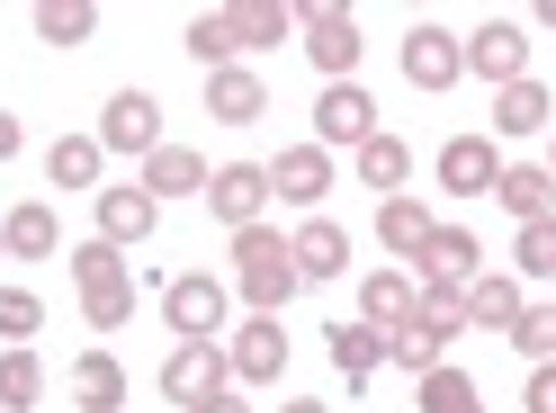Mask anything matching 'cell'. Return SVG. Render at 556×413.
<instances>
[{
	"mask_svg": "<svg viewBox=\"0 0 556 413\" xmlns=\"http://www.w3.org/2000/svg\"><path fill=\"white\" fill-rule=\"evenodd\" d=\"M296 27H305V54H315L324 82H351L359 73V18L351 10H296Z\"/></svg>",
	"mask_w": 556,
	"mask_h": 413,
	"instance_id": "obj_8",
	"label": "cell"
},
{
	"mask_svg": "<svg viewBox=\"0 0 556 413\" xmlns=\"http://www.w3.org/2000/svg\"><path fill=\"white\" fill-rule=\"evenodd\" d=\"M377 360H387V333H377V324H332V368L351 377V387H359Z\"/></svg>",
	"mask_w": 556,
	"mask_h": 413,
	"instance_id": "obj_31",
	"label": "cell"
},
{
	"mask_svg": "<svg viewBox=\"0 0 556 413\" xmlns=\"http://www.w3.org/2000/svg\"><path fill=\"white\" fill-rule=\"evenodd\" d=\"M359 180H368V189H387V198H404V180H413V145L377 126L368 145H359Z\"/></svg>",
	"mask_w": 556,
	"mask_h": 413,
	"instance_id": "obj_25",
	"label": "cell"
},
{
	"mask_svg": "<svg viewBox=\"0 0 556 413\" xmlns=\"http://www.w3.org/2000/svg\"><path fill=\"white\" fill-rule=\"evenodd\" d=\"M0 261H10V234H0Z\"/></svg>",
	"mask_w": 556,
	"mask_h": 413,
	"instance_id": "obj_44",
	"label": "cell"
},
{
	"mask_svg": "<svg viewBox=\"0 0 556 413\" xmlns=\"http://www.w3.org/2000/svg\"><path fill=\"white\" fill-rule=\"evenodd\" d=\"M539 27H547V37H556V0H539Z\"/></svg>",
	"mask_w": 556,
	"mask_h": 413,
	"instance_id": "obj_42",
	"label": "cell"
},
{
	"mask_svg": "<svg viewBox=\"0 0 556 413\" xmlns=\"http://www.w3.org/2000/svg\"><path fill=\"white\" fill-rule=\"evenodd\" d=\"M233 46H278V37H288V27H296V10H288V0H233Z\"/></svg>",
	"mask_w": 556,
	"mask_h": 413,
	"instance_id": "obj_29",
	"label": "cell"
},
{
	"mask_svg": "<svg viewBox=\"0 0 556 413\" xmlns=\"http://www.w3.org/2000/svg\"><path fill=\"white\" fill-rule=\"evenodd\" d=\"M63 270H73V288H81V297H99V288L135 279V261H126L117 243H99V234H90V243H73V252H63Z\"/></svg>",
	"mask_w": 556,
	"mask_h": 413,
	"instance_id": "obj_26",
	"label": "cell"
},
{
	"mask_svg": "<svg viewBox=\"0 0 556 413\" xmlns=\"http://www.w3.org/2000/svg\"><path fill=\"white\" fill-rule=\"evenodd\" d=\"M225 377H233L225 341H180V351L162 360V396L170 404H206V396H225Z\"/></svg>",
	"mask_w": 556,
	"mask_h": 413,
	"instance_id": "obj_7",
	"label": "cell"
},
{
	"mask_svg": "<svg viewBox=\"0 0 556 413\" xmlns=\"http://www.w3.org/2000/svg\"><path fill=\"white\" fill-rule=\"evenodd\" d=\"M413 404H422V413H484V396H476V377L467 368H431V377H413Z\"/></svg>",
	"mask_w": 556,
	"mask_h": 413,
	"instance_id": "obj_28",
	"label": "cell"
},
{
	"mask_svg": "<svg viewBox=\"0 0 556 413\" xmlns=\"http://www.w3.org/2000/svg\"><path fill=\"white\" fill-rule=\"evenodd\" d=\"M162 145H170V135H162L153 90H117L109 109H99V153H135V162H153Z\"/></svg>",
	"mask_w": 556,
	"mask_h": 413,
	"instance_id": "obj_3",
	"label": "cell"
},
{
	"mask_svg": "<svg viewBox=\"0 0 556 413\" xmlns=\"http://www.w3.org/2000/svg\"><path fill=\"white\" fill-rule=\"evenodd\" d=\"M18 145H27V135H18V117H10V109H0V162H10Z\"/></svg>",
	"mask_w": 556,
	"mask_h": 413,
	"instance_id": "obj_40",
	"label": "cell"
},
{
	"mask_svg": "<svg viewBox=\"0 0 556 413\" xmlns=\"http://www.w3.org/2000/svg\"><path fill=\"white\" fill-rule=\"evenodd\" d=\"M0 234H10V252H18V261H54V252H63V225H54V206H46V198L10 206V216H0Z\"/></svg>",
	"mask_w": 556,
	"mask_h": 413,
	"instance_id": "obj_23",
	"label": "cell"
},
{
	"mask_svg": "<svg viewBox=\"0 0 556 413\" xmlns=\"http://www.w3.org/2000/svg\"><path fill=\"white\" fill-rule=\"evenodd\" d=\"M278 413H332V404H315V396H296V404H278Z\"/></svg>",
	"mask_w": 556,
	"mask_h": 413,
	"instance_id": "obj_41",
	"label": "cell"
},
{
	"mask_svg": "<svg viewBox=\"0 0 556 413\" xmlns=\"http://www.w3.org/2000/svg\"><path fill=\"white\" fill-rule=\"evenodd\" d=\"M46 396V360L37 351H0V413H37Z\"/></svg>",
	"mask_w": 556,
	"mask_h": 413,
	"instance_id": "obj_30",
	"label": "cell"
},
{
	"mask_svg": "<svg viewBox=\"0 0 556 413\" xmlns=\"http://www.w3.org/2000/svg\"><path fill=\"white\" fill-rule=\"evenodd\" d=\"M90 27H99L90 0H46V10H37V37L46 46H90Z\"/></svg>",
	"mask_w": 556,
	"mask_h": 413,
	"instance_id": "obj_34",
	"label": "cell"
},
{
	"mask_svg": "<svg viewBox=\"0 0 556 413\" xmlns=\"http://www.w3.org/2000/svg\"><path fill=\"white\" fill-rule=\"evenodd\" d=\"M431 234H440V216H431L422 198H377V243H387V252L422 261V243H431Z\"/></svg>",
	"mask_w": 556,
	"mask_h": 413,
	"instance_id": "obj_21",
	"label": "cell"
},
{
	"mask_svg": "<svg viewBox=\"0 0 556 413\" xmlns=\"http://www.w3.org/2000/svg\"><path fill=\"white\" fill-rule=\"evenodd\" d=\"M404 82H413V90H458V82H467V37H448L440 18H422V27L404 37Z\"/></svg>",
	"mask_w": 556,
	"mask_h": 413,
	"instance_id": "obj_5",
	"label": "cell"
},
{
	"mask_svg": "<svg viewBox=\"0 0 556 413\" xmlns=\"http://www.w3.org/2000/svg\"><path fill=\"white\" fill-rule=\"evenodd\" d=\"M368 135H377V99L359 90V82H324V99H315V145L324 153H341V145H368Z\"/></svg>",
	"mask_w": 556,
	"mask_h": 413,
	"instance_id": "obj_6",
	"label": "cell"
},
{
	"mask_svg": "<svg viewBox=\"0 0 556 413\" xmlns=\"http://www.w3.org/2000/svg\"><path fill=\"white\" fill-rule=\"evenodd\" d=\"M547 117H556L547 82H511V90H494V135H539Z\"/></svg>",
	"mask_w": 556,
	"mask_h": 413,
	"instance_id": "obj_27",
	"label": "cell"
},
{
	"mask_svg": "<svg viewBox=\"0 0 556 413\" xmlns=\"http://www.w3.org/2000/svg\"><path fill=\"white\" fill-rule=\"evenodd\" d=\"M46 324V305L27 297V288H0V341H10V351H27V333Z\"/></svg>",
	"mask_w": 556,
	"mask_h": 413,
	"instance_id": "obj_37",
	"label": "cell"
},
{
	"mask_svg": "<svg viewBox=\"0 0 556 413\" xmlns=\"http://www.w3.org/2000/svg\"><path fill=\"white\" fill-rule=\"evenodd\" d=\"M413 305H422V288H413L404 270H368V279H359V324H377V333L413 324Z\"/></svg>",
	"mask_w": 556,
	"mask_h": 413,
	"instance_id": "obj_20",
	"label": "cell"
},
{
	"mask_svg": "<svg viewBox=\"0 0 556 413\" xmlns=\"http://www.w3.org/2000/svg\"><path fill=\"white\" fill-rule=\"evenodd\" d=\"M225 305H233L225 279H206V270H180V279L162 288V324L180 333V341H216V333H225Z\"/></svg>",
	"mask_w": 556,
	"mask_h": 413,
	"instance_id": "obj_2",
	"label": "cell"
},
{
	"mask_svg": "<svg viewBox=\"0 0 556 413\" xmlns=\"http://www.w3.org/2000/svg\"><path fill=\"white\" fill-rule=\"evenodd\" d=\"M520 404H530V413H556V360L530 368V396H520Z\"/></svg>",
	"mask_w": 556,
	"mask_h": 413,
	"instance_id": "obj_38",
	"label": "cell"
},
{
	"mask_svg": "<svg viewBox=\"0 0 556 413\" xmlns=\"http://www.w3.org/2000/svg\"><path fill=\"white\" fill-rule=\"evenodd\" d=\"M476 261H484L476 234H467V225H440L431 243H422V279H413V288H467V279H476Z\"/></svg>",
	"mask_w": 556,
	"mask_h": 413,
	"instance_id": "obj_15",
	"label": "cell"
},
{
	"mask_svg": "<svg viewBox=\"0 0 556 413\" xmlns=\"http://www.w3.org/2000/svg\"><path fill=\"white\" fill-rule=\"evenodd\" d=\"M503 341H511L530 368H547V360H556V297H547V305H520V324H511Z\"/></svg>",
	"mask_w": 556,
	"mask_h": 413,
	"instance_id": "obj_33",
	"label": "cell"
},
{
	"mask_svg": "<svg viewBox=\"0 0 556 413\" xmlns=\"http://www.w3.org/2000/svg\"><path fill=\"white\" fill-rule=\"evenodd\" d=\"M225 360H233L242 387H278V368H288V333H278V315H252V324L233 333Z\"/></svg>",
	"mask_w": 556,
	"mask_h": 413,
	"instance_id": "obj_13",
	"label": "cell"
},
{
	"mask_svg": "<svg viewBox=\"0 0 556 413\" xmlns=\"http://www.w3.org/2000/svg\"><path fill=\"white\" fill-rule=\"evenodd\" d=\"M547 180H556V145H547Z\"/></svg>",
	"mask_w": 556,
	"mask_h": 413,
	"instance_id": "obj_43",
	"label": "cell"
},
{
	"mask_svg": "<svg viewBox=\"0 0 556 413\" xmlns=\"http://www.w3.org/2000/svg\"><path fill=\"white\" fill-rule=\"evenodd\" d=\"M467 73L494 82V90L530 82V27H520V18H484L476 37H467Z\"/></svg>",
	"mask_w": 556,
	"mask_h": 413,
	"instance_id": "obj_4",
	"label": "cell"
},
{
	"mask_svg": "<svg viewBox=\"0 0 556 413\" xmlns=\"http://www.w3.org/2000/svg\"><path fill=\"white\" fill-rule=\"evenodd\" d=\"M269 198H288V206H324L332 198V153L324 145H288L269 162Z\"/></svg>",
	"mask_w": 556,
	"mask_h": 413,
	"instance_id": "obj_11",
	"label": "cell"
},
{
	"mask_svg": "<svg viewBox=\"0 0 556 413\" xmlns=\"http://www.w3.org/2000/svg\"><path fill=\"white\" fill-rule=\"evenodd\" d=\"M180 46L198 54V73H225V63L242 54V46H233V18H225V10H198V18H189V37H180Z\"/></svg>",
	"mask_w": 556,
	"mask_h": 413,
	"instance_id": "obj_32",
	"label": "cell"
},
{
	"mask_svg": "<svg viewBox=\"0 0 556 413\" xmlns=\"http://www.w3.org/2000/svg\"><path fill=\"white\" fill-rule=\"evenodd\" d=\"M153 198H206V153H189V145H162L144 171H135Z\"/></svg>",
	"mask_w": 556,
	"mask_h": 413,
	"instance_id": "obj_22",
	"label": "cell"
},
{
	"mask_svg": "<svg viewBox=\"0 0 556 413\" xmlns=\"http://www.w3.org/2000/svg\"><path fill=\"white\" fill-rule=\"evenodd\" d=\"M189 413H252V404H242V396L225 387V396H206V404H189Z\"/></svg>",
	"mask_w": 556,
	"mask_h": 413,
	"instance_id": "obj_39",
	"label": "cell"
},
{
	"mask_svg": "<svg viewBox=\"0 0 556 413\" xmlns=\"http://www.w3.org/2000/svg\"><path fill=\"white\" fill-rule=\"evenodd\" d=\"M261 109H269V82L261 73H242V63L206 73V117H216V126H252Z\"/></svg>",
	"mask_w": 556,
	"mask_h": 413,
	"instance_id": "obj_16",
	"label": "cell"
},
{
	"mask_svg": "<svg viewBox=\"0 0 556 413\" xmlns=\"http://www.w3.org/2000/svg\"><path fill=\"white\" fill-rule=\"evenodd\" d=\"M99 162H109L99 135H54V145H46V180L54 189H99Z\"/></svg>",
	"mask_w": 556,
	"mask_h": 413,
	"instance_id": "obj_24",
	"label": "cell"
},
{
	"mask_svg": "<svg viewBox=\"0 0 556 413\" xmlns=\"http://www.w3.org/2000/svg\"><path fill=\"white\" fill-rule=\"evenodd\" d=\"M206 206L242 234V225H261V206H269V162H225V171H206Z\"/></svg>",
	"mask_w": 556,
	"mask_h": 413,
	"instance_id": "obj_9",
	"label": "cell"
},
{
	"mask_svg": "<svg viewBox=\"0 0 556 413\" xmlns=\"http://www.w3.org/2000/svg\"><path fill=\"white\" fill-rule=\"evenodd\" d=\"M503 162H494V135H448L440 145V189L448 198H494Z\"/></svg>",
	"mask_w": 556,
	"mask_h": 413,
	"instance_id": "obj_10",
	"label": "cell"
},
{
	"mask_svg": "<svg viewBox=\"0 0 556 413\" xmlns=\"http://www.w3.org/2000/svg\"><path fill=\"white\" fill-rule=\"evenodd\" d=\"M494 206H503V216H520V225L556 216V180H547V162H503V180H494Z\"/></svg>",
	"mask_w": 556,
	"mask_h": 413,
	"instance_id": "obj_17",
	"label": "cell"
},
{
	"mask_svg": "<svg viewBox=\"0 0 556 413\" xmlns=\"http://www.w3.org/2000/svg\"><path fill=\"white\" fill-rule=\"evenodd\" d=\"M63 387H73L81 413H126V368H117V351H81Z\"/></svg>",
	"mask_w": 556,
	"mask_h": 413,
	"instance_id": "obj_19",
	"label": "cell"
},
{
	"mask_svg": "<svg viewBox=\"0 0 556 413\" xmlns=\"http://www.w3.org/2000/svg\"><path fill=\"white\" fill-rule=\"evenodd\" d=\"M458 305H467V324H476V333H511L530 297H520L511 270H484V279H467V297H458Z\"/></svg>",
	"mask_w": 556,
	"mask_h": 413,
	"instance_id": "obj_18",
	"label": "cell"
},
{
	"mask_svg": "<svg viewBox=\"0 0 556 413\" xmlns=\"http://www.w3.org/2000/svg\"><path fill=\"white\" fill-rule=\"evenodd\" d=\"M233 288L252 297V315H278L305 279H296V261H288V234L278 225H242L233 234Z\"/></svg>",
	"mask_w": 556,
	"mask_h": 413,
	"instance_id": "obj_1",
	"label": "cell"
},
{
	"mask_svg": "<svg viewBox=\"0 0 556 413\" xmlns=\"http://www.w3.org/2000/svg\"><path fill=\"white\" fill-rule=\"evenodd\" d=\"M288 261H296V279H341V270H351V234L332 216H305L288 234Z\"/></svg>",
	"mask_w": 556,
	"mask_h": 413,
	"instance_id": "obj_14",
	"label": "cell"
},
{
	"mask_svg": "<svg viewBox=\"0 0 556 413\" xmlns=\"http://www.w3.org/2000/svg\"><path fill=\"white\" fill-rule=\"evenodd\" d=\"M511 261H520V279H556V216H539V225H520V243H511Z\"/></svg>",
	"mask_w": 556,
	"mask_h": 413,
	"instance_id": "obj_35",
	"label": "cell"
},
{
	"mask_svg": "<svg viewBox=\"0 0 556 413\" xmlns=\"http://www.w3.org/2000/svg\"><path fill=\"white\" fill-rule=\"evenodd\" d=\"M162 225V198L135 180V189H99V243H117V252H135L144 234Z\"/></svg>",
	"mask_w": 556,
	"mask_h": 413,
	"instance_id": "obj_12",
	"label": "cell"
},
{
	"mask_svg": "<svg viewBox=\"0 0 556 413\" xmlns=\"http://www.w3.org/2000/svg\"><path fill=\"white\" fill-rule=\"evenodd\" d=\"M81 315H90V333H126V324H135V279H117V288L81 297Z\"/></svg>",
	"mask_w": 556,
	"mask_h": 413,
	"instance_id": "obj_36",
	"label": "cell"
}]
</instances>
